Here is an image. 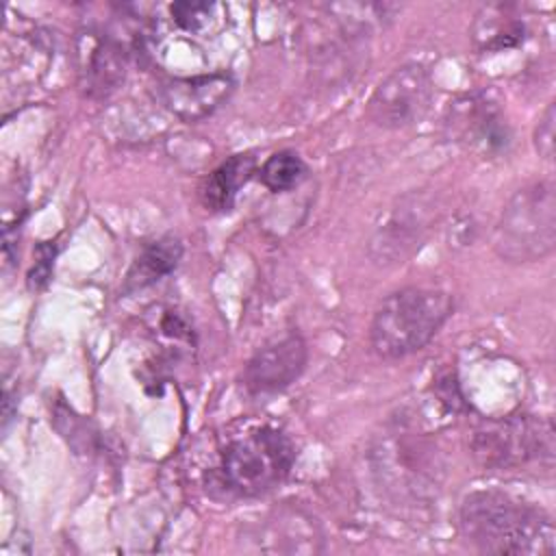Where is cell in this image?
Masks as SVG:
<instances>
[{"mask_svg":"<svg viewBox=\"0 0 556 556\" xmlns=\"http://www.w3.org/2000/svg\"><path fill=\"white\" fill-rule=\"evenodd\" d=\"M180 256H182L180 239L165 235L156 241H150L128 267L124 278V293H135L159 282L163 276L176 269Z\"/></svg>","mask_w":556,"mask_h":556,"instance_id":"9a60e30c","label":"cell"},{"mask_svg":"<svg viewBox=\"0 0 556 556\" xmlns=\"http://www.w3.org/2000/svg\"><path fill=\"white\" fill-rule=\"evenodd\" d=\"M556 243V193L552 180H536L506 202L493 248L506 263H534L545 258Z\"/></svg>","mask_w":556,"mask_h":556,"instance_id":"277c9868","label":"cell"},{"mask_svg":"<svg viewBox=\"0 0 556 556\" xmlns=\"http://www.w3.org/2000/svg\"><path fill=\"white\" fill-rule=\"evenodd\" d=\"M306 176H308V167L304 159L293 150L274 152L258 169L261 182L274 193H285L295 189Z\"/></svg>","mask_w":556,"mask_h":556,"instance_id":"2e32d148","label":"cell"},{"mask_svg":"<svg viewBox=\"0 0 556 556\" xmlns=\"http://www.w3.org/2000/svg\"><path fill=\"white\" fill-rule=\"evenodd\" d=\"M454 311V298L437 287H404L389 293L369 324V345L384 361L426 348Z\"/></svg>","mask_w":556,"mask_h":556,"instance_id":"7a4b0ae2","label":"cell"},{"mask_svg":"<svg viewBox=\"0 0 556 556\" xmlns=\"http://www.w3.org/2000/svg\"><path fill=\"white\" fill-rule=\"evenodd\" d=\"M434 98V80L424 63H404L387 74L367 102V117L380 128L419 124Z\"/></svg>","mask_w":556,"mask_h":556,"instance_id":"8992f818","label":"cell"},{"mask_svg":"<svg viewBox=\"0 0 556 556\" xmlns=\"http://www.w3.org/2000/svg\"><path fill=\"white\" fill-rule=\"evenodd\" d=\"M445 128L454 141L478 148L484 154L502 152L510 141L504 115L497 104L482 93H467L454 100L447 109Z\"/></svg>","mask_w":556,"mask_h":556,"instance_id":"ba28073f","label":"cell"},{"mask_svg":"<svg viewBox=\"0 0 556 556\" xmlns=\"http://www.w3.org/2000/svg\"><path fill=\"white\" fill-rule=\"evenodd\" d=\"M458 526L469 545L484 554L552 556L556 530L552 517L502 491L465 495Z\"/></svg>","mask_w":556,"mask_h":556,"instance_id":"6da1fadb","label":"cell"},{"mask_svg":"<svg viewBox=\"0 0 556 556\" xmlns=\"http://www.w3.org/2000/svg\"><path fill=\"white\" fill-rule=\"evenodd\" d=\"M176 26L189 35H208L222 24V4L215 2H174L169 7Z\"/></svg>","mask_w":556,"mask_h":556,"instance_id":"e0dca14e","label":"cell"},{"mask_svg":"<svg viewBox=\"0 0 556 556\" xmlns=\"http://www.w3.org/2000/svg\"><path fill=\"white\" fill-rule=\"evenodd\" d=\"M52 258H54V248L46 245V243L39 245V250H37V267L28 276L33 287H41L48 280L50 269H52Z\"/></svg>","mask_w":556,"mask_h":556,"instance_id":"d6986e66","label":"cell"},{"mask_svg":"<svg viewBox=\"0 0 556 556\" xmlns=\"http://www.w3.org/2000/svg\"><path fill=\"white\" fill-rule=\"evenodd\" d=\"M261 536H269V539L258 541V549L267 541H274L269 552H295V554L321 552V534L315 519L300 510L276 513L263 526V534H258V539Z\"/></svg>","mask_w":556,"mask_h":556,"instance_id":"5bb4252c","label":"cell"},{"mask_svg":"<svg viewBox=\"0 0 556 556\" xmlns=\"http://www.w3.org/2000/svg\"><path fill=\"white\" fill-rule=\"evenodd\" d=\"M83 59V87L91 98H106L124 83L128 67V50L124 41H119L111 33H89Z\"/></svg>","mask_w":556,"mask_h":556,"instance_id":"30bf717a","label":"cell"},{"mask_svg":"<svg viewBox=\"0 0 556 556\" xmlns=\"http://www.w3.org/2000/svg\"><path fill=\"white\" fill-rule=\"evenodd\" d=\"M308 350L300 334L291 332L258 348L243 369V384L252 395H274L293 384L306 367Z\"/></svg>","mask_w":556,"mask_h":556,"instance_id":"52a82bcc","label":"cell"},{"mask_svg":"<svg viewBox=\"0 0 556 556\" xmlns=\"http://www.w3.org/2000/svg\"><path fill=\"white\" fill-rule=\"evenodd\" d=\"M471 452L486 469H513L530 460H552L554 430L549 421L504 417L482 424L471 437Z\"/></svg>","mask_w":556,"mask_h":556,"instance_id":"5b68a950","label":"cell"},{"mask_svg":"<svg viewBox=\"0 0 556 556\" xmlns=\"http://www.w3.org/2000/svg\"><path fill=\"white\" fill-rule=\"evenodd\" d=\"M235 91L230 72L172 78L161 87L163 106L182 122H198L215 113Z\"/></svg>","mask_w":556,"mask_h":556,"instance_id":"9c48e42d","label":"cell"},{"mask_svg":"<svg viewBox=\"0 0 556 556\" xmlns=\"http://www.w3.org/2000/svg\"><path fill=\"white\" fill-rule=\"evenodd\" d=\"M526 37V22L513 4H484L471 22V39L482 52L515 48Z\"/></svg>","mask_w":556,"mask_h":556,"instance_id":"8fae6325","label":"cell"},{"mask_svg":"<svg viewBox=\"0 0 556 556\" xmlns=\"http://www.w3.org/2000/svg\"><path fill=\"white\" fill-rule=\"evenodd\" d=\"M256 172V156L252 152L232 154L219 167H215L200 187V202L204 208L224 213L230 211L239 189Z\"/></svg>","mask_w":556,"mask_h":556,"instance_id":"4fadbf2b","label":"cell"},{"mask_svg":"<svg viewBox=\"0 0 556 556\" xmlns=\"http://www.w3.org/2000/svg\"><path fill=\"white\" fill-rule=\"evenodd\" d=\"M554 124H556V113H554V104L549 102L545 106L543 115L539 117V122L534 126V135H532L534 150L545 161H552V156H554Z\"/></svg>","mask_w":556,"mask_h":556,"instance_id":"ac0fdd59","label":"cell"},{"mask_svg":"<svg viewBox=\"0 0 556 556\" xmlns=\"http://www.w3.org/2000/svg\"><path fill=\"white\" fill-rule=\"evenodd\" d=\"M293 463V441L274 426H258L226 443L217 478L226 493L256 497L278 486L289 476Z\"/></svg>","mask_w":556,"mask_h":556,"instance_id":"3957f363","label":"cell"},{"mask_svg":"<svg viewBox=\"0 0 556 556\" xmlns=\"http://www.w3.org/2000/svg\"><path fill=\"white\" fill-rule=\"evenodd\" d=\"M426 213L428 206L417 195L400 202V208H393L384 226H378L371 248H380V258H402L419 241L428 222Z\"/></svg>","mask_w":556,"mask_h":556,"instance_id":"7c38bea8","label":"cell"}]
</instances>
